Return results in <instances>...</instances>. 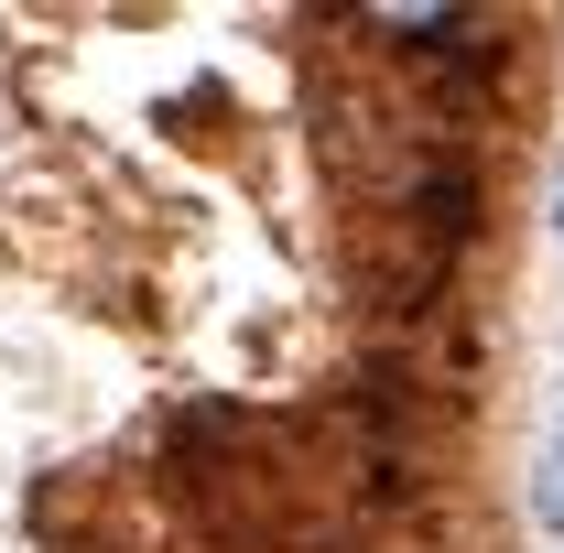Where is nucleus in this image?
Masks as SVG:
<instances>
[{"label":"nucleus","mask_w":564,"mask_h":553,"mask_svg":"<svg viewBox=\"0 0 564 553\" xmlns=\"http://www.w3.org/2000/svg\"><path fill=\"white\" fill-rule=\"evenodd\" d=\"M554 239H564V163H554Z\"/></svg>","instance_id":"f03ea898"},{"label":"nucleus","mask_w":564,"mask_h":553,"mask_svg":"<svg viewBox=\"0 0 564 553\" xmlns=\"http://www.w3.org/2000/svg\"><path fill=\"white\" fill-rule=\"evenodd\" d=\"M532 521L564 532V413H554V434H543V456H532Z\"/></svg>","instance_id":"f257e3e1"}]
</instances>
